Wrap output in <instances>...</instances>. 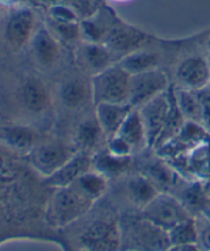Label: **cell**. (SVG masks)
Returning <instances> with one entry per match:
<instances>
[{
	"label": "cell",
	"mask_w": 210,
	"mask_h": 251,
	"mask_svg": "<svg viewBox=\"0 0 210 251\" xmlns=\"http://www.w3.org/2000/svg\"><path fill=\"white\" fill-rule=\"evenodd\" d=\"M0 5H1V4H0Z\"/></svg>",
	"instance_id": "cell-41"
},
{
	"label": "cell",
	"mask_w": 210,
	"mask_h": 251,
	"mask_svg": "<svg viewBox=\"0 0 210 251\" xmlns=\"http://www.w3.org/2000/svg\"><path fill=\"white\" fill-rule=\"evenodd\" d=\"M115 55L116 54L105 44L82 41V44L78 46L79 63L93 75L99 74L112 65H115Z\"/></svg>",
	"instance_id": "cell-17"
},
{
	"label": "cell",
	"mask_w": 210,
	"mask_h": 251,
	"mask_svg": "<svg viewBox=\"0 0 210 251\" xmlns=\"http://www.w3.org/2000/svg\"><path fill=\"white\" fill-rule=\"evenodd\" d=\"M206 51H208V54H209L210 57V38L208 40V42H206Z\"/></svg>",
	"instance_id": "cell-39"
},
{
	"label": "cell",
	"mask_w": 210,
	"mask_h": 251,
	"mask_svg": "<svg viewBox=\"0 0 210 251\" xmlns=\"http://www.w3.org/2000/svg\"><path fill=\"white\" fill-rule=\"evenodd\" d=\"M72 185L80 194H83L86 198L96 202L107 194L108 176L92 169L88 173L83 174L79 179H76L72 183Z\"/></svg>",
	"instance_id": "cell-26"
},
{
	"label": "cell",
	"mask_w": 210,
	"mask_h": 251,
	"mask_svg": "<svg viewBox=\"0 0 210 251\" xmlns=\"http://www.w3.org/2000/svg\"><path fill=\"white\" fill-rule=\"evenodd\" d=\"M95 202L80 194L74 185L55 188L47 199L45 223L54 227L69 226L88 213Z\"/></svg>",
	"instance_id": "cell-2"
},
{
	"label": "cell",
	"mask_w": 210,
	"mask_h": 251,
	"mask_svg": "<svg viewBox=\"0 0 210 251\" xmlns=\"http://www.w3.org/2000/svg\"><path fill=\"white\" fill-rule=\"evenodd\" d=\"M113 1H128V0H113Z\"/></svg>",
	"instance_id": "cell-40"
},
{
	"label": "cell",
	"mask_w": 210,
	"mask_h": 251,
	"mask_svg": "<svg viewBox=\"0 0 210 251\" xmlns=\"http://www.w3.org/2000/svg\"><path fill=\"white\" fill-rule=\"evenodd\" d=\"M159 191L155 185L144 176L143 174H138L130 176L126 181V196L132 205H134L140 212L151 201Z\"/></svg>",
	"instance_id": "cell-21"
},
{
	"label": "cell",
	"mask_w": 210,
	"mask_h": 251,
	"mask_svg": "<svg viewBox=\"0 0 210 251\" xmlns=\"http://www.w3.org/2000/svg\"><path fill=\"white\" fill-rule=\"evenodd\" d=\"M197 225V245L201 251H210V220L204 214L196 216Z\"/></svg>",
	"instance_id": "cell-32"
},
{
	"label": "cell",
	"mask_w": 210,
	"mask_h": 251,
	"mask_svg": "<svg viewBox=\"0 0 210 251\" xmlns=\"http://www.w3.org/2000/svg\"><path fill=\"white\" fill-rule=\"evenodd\" d=\"M175 101L186 121L197 123L204 125V117H202V108L200 99L196 91L183 90V88H173Z\"/></svg>",
	"instance_id": "cell-27"
},
{
	"label": "cell",
	"mask_w": 210,
	"mask_h": 251,
	"mask_svg": "<svg viewBox=\"0 0 210 251\" xmlns=\"http://www.w3.org/2000/svg\"><path fill=\"white\" fill-rule=\"evenodd\" d=\"M130 76L132 75L126 73L117 62L107 70L93 75L91 80L93 104L129 103Z\"/></svg>",
	"instance_id": "cell-3"
},
{
	"label": "cell",
	"mask_w": 210,
	"mask_h": 251,
	"mask_svg": "<svg viewBox=\"0 0 210 251\" xmlns=\"http://www.w3.org/2000/svg\"><path fill=\"white\" fill-rule=\"evenodd\" d=\"M59 100L67 109H80L92 99V84L84 79L71 78L62 83L59 88Z\"/></svg>",
	"instance_id": "cell-20"
},
{
	"label": "cell",
	"mask_w": 210,
	"mask_h": 251,
	"mask_svg": "<svg viewBox=\"0 0 210 251\" xmlns=\"http://www.w3.org/2000/svg\"><path fill=\"white\" fill-rule=\"evenodd\" d=\"M38 144V134L33 128L23 124H0V145L15 154H28Z\"/></svg>",
	"instance_id": "cell-13"
},
{
	"label": "cell",
	"mask_w": 210,
	"mask_h": 251,
	"mask_svg": "<svg viewBox=\"0 0 210 251\" xmlns=\"http://www.w3.org/2000/svg\"><path fill=\"white\" fill-rule=\"evenodd\" d=\"M79 23H63V21L51 20V19L47 17L46 26H47V29L59 42L76 44V42H82V34H80V25H79Z\"/></svg>",
	"instance_id": "cell-30"
},
{
	"label": "cell",
	"mask_w": 210,
	"mask_h": 251,
	"mask_svg": "<svg viewBox=\"0 0 210 251\" xmlns=\"http://www.w3.org/2000/svg\"><path fill=\"white\" fill-rule=\"evenodd\" d=\"M37 17L29 7H13L7 15L3 26V37L12 49L19 50L30 44L37 30Z\"/></svg>",
	"instance_id": "cell-7"
},
{
	"label": "cell",
	"mask_w": 210,
	"mask_h": 251,
	"mask_svg": "<svg viewBox=\"0 0 210 251\" xmlns=\"http://www.w3.org/2000/svg\"><path fill=\"white\" fill-rule=\"evenodd\" d=\"M118 136H121L129 145L132 146L134 152L142 151L143 149L148 148L147 145V136H146V129H144L143 121L140 117V111L134 108L124 124L121 125L118 133Z\"/></svg>",
	"instance_id": "cell-22"
},
{
	"label": "cell",
	"mask_w": 210,
	"mask_h": 251,
	"mask_svg": "<svg viewBox=\"0 0 210 251\" xmlns=\"http://www.w3.org/2000/svg\"><path fill=\"white\" fill-rule=\"evenodd\" d=\"M177 88L198 91L210 84V62L201 55L183 59L175 71Z\"/></svg>",
	"instance_id": "cell-11"
},
{
	"label": "cell",
	"mask_w": 210,
	"mask_h": 251,
	"mask_svg": "<svg viewBox=\"0 0 210 251\" xmlns=\"http://www.w3.org/2000/svg\"><path fill=\"white\" fill-rule=\"evenodd\" d=\"M30 50L34 61L44 69L53 67L59 59V41L54 37L46 25H40L30 41Z\"/></svg>",
	"instance_id": "cell-16"
},
{
	"label": "cell",
	"mask_w": 210,
	"mask_h": 251,
	"mask_svg": "<svg viewBox=\"0 0 210 251\" xmlns=\"http://www.w3.org/2000/svg\"><path fill=\"white\" fill-rule=\"evenodd\" d=\"M133 109L134 108L129 103H101L95 105L96 119L99 121L107 140L118 133L121 125L124 124V121Z\"/></svg>",
	"instance_id": "cell-19"
},
{
	"label": "cell",
	"mask_w": 210,
	"mask_h": 251,
	"mask_svg": "<svg viewBox=\"0 0 210 251\" xmlns=\"http://www.w3.org/2000/svg\"><path fill=\"white\" fill-rule=\"evenodd\" d=\"M202 214H204L206 218H209V220H210V202L205 206V209L202 210Z\"/></svg>",
	"instance_id": "cell-38"
},
{
	"label": "cell",
	"mask_w": 210,
	"mask_h": 251,
	"mask_svg": "<svg viewBox=\"0 0 210 251\" xmlns=\"http://www.w3.org/2000/svg\"><path fill=\"white\" fill-rule=\"evenodd\" d=\"M140 213L165 231L187 218L193 217L175 195L167 192H159Z\"/></svg>",
	"instance_id": "cell-5"
},
{
	"label": "cell",
	"mask_w": 210,
	"mask_h": 251,
	"mask_svg": "<svg viewBox=\"0 0 210 251\" xmlns=\"http://www.w3.org/2000/svg\"><path fill=\"white\" fill-rule=\"evenodd\" d=\"M132 165V156L112 155L107 150L93 155V170L104 174L105 176H113L125 173Z\"/></svg>",
	"instance_id": "cell-28"
},
{
	"label": "cell",
	"mask_w": 210,
	"mask_h": 251,
	"mask_svg": "<svg viewBox=\"0 0 210 251\" xmlns=\"http://www.w3.org/2000/svg\"><path fill=\"white\" fill-rule=\"evenodd\" d=\"M121 251H165L171 246L168 233L142 214H125L118 220Z\"/></svg>",
	"instance_id": "cell-1"
},
{
	"label": "cell",
	"mask_w": 210,
	"mask_h": 251,
	"mask_svg": "<svg viewBox=\"0 0 210 251\" xmlns=\"http://www.w3.org/2000/svg\"><path fill=\"white\" fill-rule=\"evenodd\" d=\"M93 169V154L84 150H78L57 173L44 179L47 188L55 190L72 184L83 174Z\"/></svg>",
	"instance_id": "cell-12"
},
{
	"label": "cell",
	"mask_w": 210,
	"mask_h": 251,
	"mask_svg": "<svg viewBox=\"0 0 210 251\" xmlns=\"http://www.w3.org/2000/svg\"><path fill=\"white\" fill-rule=\"evenodd\" d=\"M117 63L126 73H129L130 75H136L159 69L161 55L155 51H146V50L140 49L125 55V57L119 58Z\"/></svg>",
	"instance_id": "cell-24"
},
{
	"label": "cell",
	"mask_w": 210,
	"mask_h": 251,
	"mask_svg": "<svg viewBox=\"0 0 210 251\" xmlns=\"http://www.w3.org/2000/svg\"><path fill=\"white\" fill-rule=\"evenodd\" d=\"M171 246L177 245H196L197 243V225L196 218L189 217L179 223L167 231Z\"/></svg>",
	"instance_id": "cell-29"
},
{
	"label": "cell",
	"mask_w": 210,
	"mask_h": 251,
	"mask_svg": "<svg viewBox=\"0 0 210 251\" xmlns=\"http://www.w3.org/2000/svg\"><path fill=\"white\" fill-rule=\"evenodd\" d=\"M40 1L42 4L47 5V7L57 4L67 5V7H70L78 13L80 20L92 16L103 5V0H40Z\"/></svg>",
	"instance_id": "cell-31"
},
{
	"label": "cell",
	"mask_w": 210,
	"mask_h": 251,
	"mask_svg": "<svg viewBox=\"0 0 210 251\" xmlns=\"http://www.w3.org/2000/svg\"><path fill=\"white\" fill-rule=\"evenodd\" d=\"M76 151L59 141L38 142L28 154V161L32 170L45 179L57 173Z\"/></svg>",
	"instance_id": "cell-6"
},
{
	"label": "cell",
	"mask_w": 210,
	"mask_h": 251,
	"mask_svg": "<svg viewBox=\"0 0 210 251\" xmlns=\"http://www.w3.org/2000/svg\"><path fill=\"white\" fill-rule=\"evenodd\" d=\"M82 251H121L118 220L97 217L86 225L78 237Z\"/></svg>",
	"instance_id": "cell-4"
},
{
	"label": "cell",
	"mask_w": 210,
	"mask_h": 251,
	"mask_svg": "<svg viewBox=\"0 0 210 251\" xmlns=\"http://www.w3.org/2000/svg\"><path fill=\"white\" fill-rule=\"evenodd\" d=\"M140 174H143L157 187L159 192L167 194H171V191L176 190L182 184V181H184V179L173 170L168 162L158 155L154 161L147 162L143 166V171Z\"/></svg>",
	"instance_id": "cell-18"
},
{
	"label": "cell",
	"mask_w": 210,
	"mask_h": 251,
	"mask_svg": "<svg viewBox=\"0 0 210 251\" xmlns=\"http://www.w3.org/2000/svg\"><path fill=\"white\" fill-rule=\"evenodd\" d=\"M21 108L29 115L41 116L49 111L51 95L46 83L38 76H26L17 90Z\"/></svg>",
	"instance_id": "cell-10"
},
{
	"label": "cell",
	"mask_w": 210,
	"mask_h": 251,
	"mask_svg": "<svg viewBox=\"0 0 210 251\" xmlns=\"http://www.w3.org/2000/svg\"><path fill=\"white\" fill-rule=\"evenodd\" d=\"M201 103L202 117H204V126L210 132V84L202 90L196 91Z\"/></svg>",
	"instance_id": "cell-35"
},
{
	"label": "cell",
	"mask_w": 210,
	"mask_h": 251,
	"mask_svg": "<svg viewBox=\"0 0 210 251\" xmlns=\"http://www.w3.org/2000/svg\"><path fill=\"white\" fill-rule=\"evenodd\" d=\"M117 17L111 9L101 5V8L92 16L80 20L82 41L92 44H105L111 29L113 28Z\"/></svg>",
	"instance_id": "cell-15"
},
{
	"label": "cell",
	"mask_w": 210,
	"mask_h": 251,
	"mask_svg": "<svg viewBox=\"0 0 210 251\" xmlns=\"http://www.w3.org/2000/svg\"><path fill=\"white\" fill-rule=\"evenodd\" d=\"M107 151L111 152L112 155L125 158V156H132L134 150L129 145V142H126L122 137L116 134V136L107 140Z\"/></svg>",
	"instance_id": "cell-34"
},
{
	"label": "cell",
	"mask_w": 210,
	"mask_h": 251,
	"mask_svg": "<svg viewBox=\"0 0 210 251\" xmlns=\"http://www.w3.org/2000/svg\"><path fill=\"white\" fill-rule=\"evenodd\" d=\"M103 138H105V136L96 116L83 120L75 132V144L79 148L78 150H84V151H93L96 148H99Z\"/></svg>",
	"instance_id": "cell-23"
},
{
	"label": "cell",
	"mask_w": 210,
	"mask_h": 251,
	"mask_svg": "<svg viewBox=\"0 0 210 251\" xmlns=\"http://www.w3.org/2000/svg\"><path fill=\"white\" fill-rule=\"evenodd\" d=\"M168 90V78L161 69L146 71L130 76L129 104L133 108L143 107Z\"/></svg>",
	"instance_id": "cell-8"
},
{
	"label": "cell",
	"mask_w": 210,
	"mask_h": 251,
	"mask_svg": "<svg viewBox=\"0 0 210 251\" xmlns=\"http://www.w3.org/2000/svg\"><path fill=\"white\" fill-rule=\"evenodd\" d=\"M165 251H201L197 245H177V246H169Z\"/></svg>",
	"instance_id": "cell-36"
},
{
	"label": "cell",
	"mask_w": 210,
	"mask_h": 251,
	"mask_svg": "<svg viewBox=\"0 0 210 251\" xmlns=\"http://www.w3.org/2000/svg\"><path fill=\"white\" fill-rule=\"evenodd\" d=\"M172 105V90H167L158 98L138 108L143 121L148 148H155L159 137L165 126Z\"/></svg>",
	"instance_id": "cell-9"
},
{
	"label": "cell",
	"mask_w": 210,
	"mask_h": 251,
	"mask_svg": "<svg viewBox=\"0 0 210 251\" xmlns=\"http://www.w3.org/2000/svg\"><path fill=\"white\" fill-rule=\"evenodd\" d=\"M201 185H202V191H204V194L205 196L210 200V177L205 179V180L201 181Z\"/></svg>",
	"instance_id": "cell-37"
},
{
	"label": "cell",
	"mask_w": 210,
	"mask_h": 251,
	"mask_svg": "<svg viewBox=\"0 0 210 251\" xmlns=\"http://www.w3.org/2000/svg\"><path fill=\"white\" fill-rule=\"evenodd\" d=\"M47 17L55 21H63V23H79L80 17L74 9L63 4H57L47 7Z\"/></svg>",
	"instance_id": "cell-33"
},
{
	"label": "cell",
	"mask_w": 210,
	"mask_h": 251,
	"mask_svg": "<svg viewBox=\"0 0 210 251\" xmlns=\"http://www.w3.org/2000/svg\"><path fill=\"white\" fill-rule=\"evenodd\" d=\"M187 166L193 181L210 177V141L202 142L187 152Z\"/></svg>",
	"instance_id": "cell-25"
},
{
	"label": "cell",
	"mask_w": 210,
	"mask_h": 251,
	"mask_svg": "<svg viewBox=\"0 0 210 251\" xmlns=\"http://www.w3.org/2000/svg\"><path fill=\"white\" fill-rule=\"evenodd\" d=\"M146 40L147 36L143 32L125 24L122 21H118L117 19L108 34L105 45L115 54H119V58H122L133 51L140 50Z\"/></svg>",
	"instance_id": "cell-14"
}]
</instances>
